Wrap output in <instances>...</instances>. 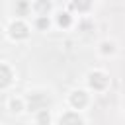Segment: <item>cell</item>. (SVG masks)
Returning a JSON list of instances; mask_svg holds the SVG:
<instances>
[{"label": "cell", "mask_w": 125, "mask_h": 125, "mask_svg": "<svg viewBox=\"0 0 125 125\" xmlns=\"http://www.w3.org/2000/svg\"><path fill=\"white\" fill-rule=\"evenodd\" d=\"M31 31H33V25H31L29 18L12 16L6 21V25H4V35L12 43H25V41H29Z\"/></svg>", "instance_id": "obj_1"}, {"label": "cell", "mask_w": 125, "mask_h": 125, "mask_svg": "<svg viewBox=\"0 0 125 125\" xmlns=\"http://www.w3.org/2000/svg\"><path fill=\"white\" fill-rule=\"evenodd\" d=\"M84 86H86L94 96H96V94H104V92H107L109 86H111V76H109V72H107L105 68L94 66V68H90V70L84 74Z\"/></svg>", "instance_id": "obj_2"}, {"label": "cell", "mask_w": 125, "mask_h": 125, "mask_svg": "<svg viewBox=\"0 0 125 125\" xmlns=\"http://www.w3.org/2000/svg\"><path fill=\"white\" fill-rule=\"evenodd\" d=\"M64 102H66V107H70V109H74V111H88V107L94 104V94L86 88V86H82V88H72V90H68V94H66V98H64Z\"/></svg>", "instance_id": "obj_3"}, {"label": "cell", "mask_w": 125, "mask_h": 125, "mask_svg": "<svg viewBox=\"0 0 125 125\" xmlns=\"http://www.w3.org/2000/svg\"><path fill=\"white\" fill-rule=\"evenodd\" d=\"M23 96H25V104H27V111L29 113H33L37 109H43V107H51L49 105L51 92L45 90V88H31Z\"/></svg>", "instance_id": "obj_4"}, {"label": "cell", "mask_w": 125, "mask_h": 125, "mask_svg": "<svg viewBox=\"0 0 125 125\" xmlns=\"http://www.w3.org/2000/svg\"><path fill=\"white\" fill-rule=\"evenodd\" d=\"M76 23H78V18L68 10V8H57L55 14H53V25L62 29V31H72L76 29Z\"/></svg>", "instance_id": "obj_5"}, {"label": "cell", "mask_w": 125, "mask_h": 125, "mask_svg": "<svg viewBox=\"0 0 125 125\" xmlns=\"http://www.w3.org/2000/svg\"><path fill=\"white\" fill-rule=\"evenodd\" d=\"M18 80V70L12 62L0 59V92H6L10 90Z\"/></svg>", "instance_id": "obj_6"}, {"label": "cell", "mask_w": 125, "mask_h": 125, "mask_svg": "<svg viewBox=\"0 0 125 125\" xmlns=\"http://www.w3.org/2000/svg\"><path fill=\"white\" fill-rule=\"evenodd\" d=\"M55 125H88V121L82 111H74V109L66 107L55 117Z\"/></svg>", "instance_id": "obj_7"}, {"label": "cell", "mask_w": 125, "mask_h": 125, "mask_svg": "<svg viewBox=\"0 0 125 125\" xmlns=\"http://www.w3.org/2000/svg\"><path fill=\"white\" fill-rule=\"evenodd\" d=\"M94 6H96V0H68V10L76 18H90Z\"/></svg>", "instance_id": "obj_8"}, {"label": "cell", "mask_w": 125, "mask_h": 125, "mask_svg": "<svg viewBox=\"0 0 125 125\" xmlns=\"http://www.w3.org/2000/svg\"><path fill=\"white\" fill-rule=\"evenodd\" d=\"M6 109L12 115H21L23 111H27V104H25V96L23 94H10L6 98Z\"/></svg>", "instance_id": "obj_9"}, {"label": "cell", "mask_w": 125, "mask_h": 125, "mask_svg": "<svg viewBox=\"0 0 125 125\" xmlns=\"http://www.w3.org/2000/svg\"><path fill=\"white\" fill-rule=\"evenodd\" d=\"M29 10H31V16H53L57 8L53 0H31Z\"/></svg>", "instance_id": "obj_10"}, {"label": "cell", "mask_w": 125, "mask_h": 125, "mask_svg": "<svg viewBox=\"0 0 125 125\" xmlns=\"http://www.w3.org/2000/svg\"><path fill=\"white\" fill-rule=\"evenodd\" d=\"M117 51H119L117 43H115L113 39H109V37L102 39V41L96 45V53H98L102 59H111V57H115V55H117Z\"/></svg>", "instance_id": "obj_11"}, {"label": "cell", "mask_w": 125, "mask_h": 125, "mask_svg": "<svg viewBox=\"0 0 125 125\" xmlns=\"http://www.w3.org/2000/svg\"><path fill=\"white\" fill-rule=\"evenodd\" d=\"M33 125H55V115L51 111V107H43L31 113Z\"/></svg>", "instance_id": "obj_12"}, {"label": "cell", "mask_w": 125, "mask_h": 125, "mask_svg": "<svg viewBox=\"0 0 125 125\" xmlns=\"http://www.w3.org/2000/svg\"><path fill=\"white\" fill-rule=\"evenodd\" d=\"M29 21L33 25V31H49L53 25V16H29Z\"/></svg>", "instance_id": "obj_13"}, {"label": "cell", "mask_w": 125, "mask_h": 125, "mask_svg": "<svg viewBox=\"0 0 125 125\" xmlns=\"http://www.w3.org/2000/svg\"><path fill=\"white\" fill-rule=\"evenodd\" d=\"M121 111H123V115H125V96H123V102H121Z\"/></svg>", "instance_id": "obj_14"}, {"label": "cell", "mask_w": 125, "mask_h": 125, "mask_svg": "<svg viewBox=\"0 0 125 125\" xmlns=\"http://www.w3.org/2000/svg\"><path fill=\"white\" fill-rule=\"evenodd\" d=\"M123 96H125V84H123Z\"/></svg>", "instance_id": "obj_15"}]
</instances>
